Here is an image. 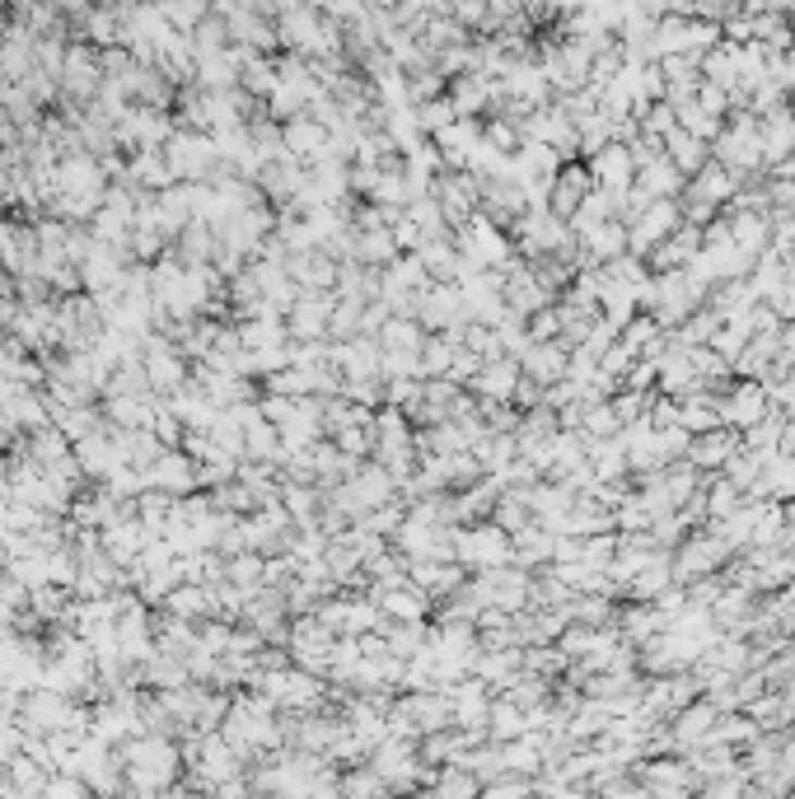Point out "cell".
<instances>
[{"instance_id": "1", "label": "cell", "mask_w": 795, "mask_h": 799, "mask_svg": "<svg viewBox=\"0 0 795 799\" xmlns=\"http://www.w3.org/2000/svg\"><path fill=\"white\" fill-rule=\"evenodd\" d=\"M164 164L174 178H187V183H211V174H221V150H215V136L211 132H192L183 127L169 136L164 146Z\"/></svg>"}, {"instance_id": "2", "label": "cell", "mask_w": 795, "mask_h": 799, "mask_svg": "<svg viewBox=\"0 0 795 799\" xmlns=\"http://www.w3.org/2000/svg\"><path fill=\"white\" fill-rule=\"evenodd\" d=\"M178 772V753L169 739H132L127 748V776L136 790H160Z\"/></svg>"}, {"instance_id": "3", "label": "cell", "mask_w": 795, "mask_h": 799, "mask_svg": "<svg viewBox=\"0 0 795 799\" xmlns=\"http://www.w3.org/2000/svg\"><path fill=\"white\" fill-rule=\"evenodd\" d=\"M140 365H146L150 388H160V394H178V388L187 384V360H183V351H174V341H164V337H154V333L140 341Z\"/></svg>"}, {"instance_id": "4", "label": "cell", "mask_w": 795, "mask_h": 799, "mask_svg": "<svg viewBox=\"0 0 795 799\" xmlns=\"http://www.w3.org/2000/svg\"><path fill=\"white\" fill-rule=\"evenodd\" d=\"M20 711H24L28 734H61L75 720V707L66 701V692H52V687H34Z\"/></svg>"}, {"instance_id": "5", "label": "cell", "mask_w": 795, "mask_h": 799, "mask_svg": "<svg viewBox=\"0 0 795 799\" xmlns=\"http://www.w3.org/2000/svg\"><path fill=\"white\" fill-rule=\"evenodd\" d=\"M146 487L164 491V496H174V500H187V496H192V487H201V482H197V463H192V453L164 449V453H160V463H154L150 473H146Z\"/></svg>"}, {"instance_id": "6", "label": "cell", "mask_w": 795, "mask_h": 799, "mask_svg": "<svg viewBox=\"0 0 795 799\" xmlns=\"http://www.w3.org/2000/svg\"><path fill=\"white\" fill-rule=\"evenodd\" d=\"M75 463H80V473L85 477H113L117 467H127L122 463V449H117V440H113V430H94V435H85L80 445H75Z\"/></svg>"}, {"instance_id": "7", "label": "cell", "mask_w": 795, "mask_h": 799, "mask_svg": "<svg viewBox=\"0 0 795 799\" xmlns=\"http://www.w3.org/2000/svg\"><path fill=\"white\" fill-rule=\"evenodd\" d=\"M333 309H337L333 295H300V300L290 304V313H286V333H295V337H323L327 323H333Z\"/></svg>"}, {"instance_id": "8", "label": "cell", "mask_w": 795, "mask_h": 799, "mask_svg": "<svg viewBox=\"0 0 795 799\" xmlns=\"http://www.w3.org/2000/svg\"><path fill=\"white\" fill-rule=\"evenodd\" d=\"M281 146H286V154L295 164L300 160H323L327 154V132H323V122L319 117H290L286 122V132H281Z\"/></svg>"}, {"instance_id": "9", "label": "cell", "mask_w": 795, "mask_h": 799, "mask_svg": "<svg viewBox=\"0 0 795 799\" xmlns=\"http://www.w3.org/2000/svg\"><path fill=\"white\" fill-rule=\"evenodd\" d=\"M258 187L272 201H295L300 197V187H305V174H300V164H295L290 154H276V160H268L258 168Z\"/></svg>"}, {"instance_id": "10", "label": "cell", "mask_w": 795, "mask_h": 799, "mask_svg": "<svg viewBox=\"0 0 795 799\" xmlns=\"http://www.w3.org/2000/svg\"><path fill=\"white\" fill-rule=\"evenodd\" d=\"M286 272L300 280L305 295H323V286H333L337 266H333V258H327V248H309V253H295L286 262Z\"/></svg>"}, {"instance_id": "11", "label": "cell", "mask_w": 795, "mask_h": 799, "mask_svg": "<svg viewBox=\"0 0 795 799\" xmlns=\"http://www.w3.org/2000/svg\"><path fill=\"white\" fill-rule=\"evenodd\" d=\"M164 603H169V613L183 617V622H192V617H201V613H215V603H211V589H207V585H178Z\"/></svg>"}, {"instance_id": "12", "label": "cell", "mask_w": 795, "mask_h": 799, "mask_svg": "<svg viewBox=\"0 0 795 799\" xmlns=\"http://www.w3.org/2000/svg\"><path fill=\"white\" fill-rule=\"evenodd\" d=\"M262 571H268V566H262L258 552H239L225 566V585H234V589H258L262 585Z\"/></svg>"}, {"instance_id": "13", "label": "cell", "mask_w": 795, "mask_h": 799, "mask_svg": "<svg viewBox=\"0 0 795 799\" xmlns=\"http://www.w3.org/2000/svg\"><path fill=\"white\" fill-rule=\"evenodd\" d=\"M28 608L42 617V622H57V617H71V603H66V594H61L57 585H42V589H34L28 594Z\"/></svg>"}, {"instance_id": "14", "label": "cell", "mask_w": 795, "mask_h": 799, "mask_svg": "<svg viewBox=\"0 0 795 799\" xmlns=\"http://www.w3.org/2000/svg\"><path fill=\"white\" fill-rule=\"evenodd\" d=\"M455 313H459V295H455V290H426L421 319H426V323H449Z\"/></svg>"}, {"instance_id": "15", "label": "cell", "mask_w": 795, "mask_h": 799, "mask_svg": "<svg viewBox=\"0 0 795 799\" xmlns=\"http://www.w3.org/2000/svg\"><path fill=\"white\" fill-rule=\"evenodd\" d=\"M150 435H154V440H160L164 449H174V445L183 440V421L174 416V407H160V412H154V421H150Z\"/></svg>"}, {"instance_id": "16", "label": "cell", "mask_w": 795, "mask_h": 799, "mask_svg": "<svg viewBox=\"0 0 795 799\" xmlns=\"http://www.w3.org/2000/svg\"><path fill=\"white\" fill-rule=\"evenodd\" d=\"M473 384L482 388V394H506V388L514 384V365H492V370H482Z\"/></svg>"}, {"instance_id": "17", "label": "cell", "mask_w": 795, "mask_h": 799, "mask_svg": "<svg viewBox=\"0 0 795 799\" xmlns=\"http://www.w3.org/2000/svg\"><path fill=\"white\" fill-rule=\"evenodd\" d=\"M42 799H85V786L75 776H57V781H47Z\"/></svg>"}, {"instance_id": "18", "label": "cell", "mask_w": 795, "mask_h": 799, "mask_svg": "<svg viewBox=\"0 0 795 799\" xmlns=\"http://www.w3.org/2000/svg\"><path fill=\"white\" fill-rule=\"evenodd\" d=\"M417 122H421V127H445V122H449V108H445V103H421Z\"/></svg>"}, {"instance_id": "19", "label": "cell", "mask_w": 795, "mask_h": 799, "mask_svg": "<svg viewBox=\"0 0 795 799\" xmlns=\"http://www.w3.org/2000/svg\"><path fill=\"white\" fill-rule=\"evenodd\" d=\"M435 89H440V75H431V71H421L417 80H412V93H417V99H426V93H435Z\"/></svg>"}]
</instances>
